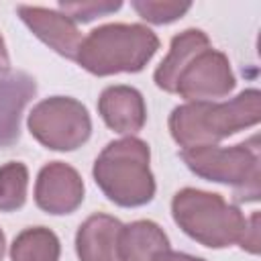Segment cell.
I'll use <instances>...</instances> for the list:
<instances>
[{
	"mask_svg": "<svg viewBox=\"0 0 261 261\" xmlns=\"http://www.w3.org/2000/svg\"><path fill=\"white\" fill-rule=\"evenodd\" d=\"M261 120V94L243 90L226 102H186L169 114V133L181 149L216 145Z\"/></svg>",
	"mask_w": 261,
	"mask_h": 261,
	"instance_id": "obj_1",
	"label": "cell"
},
{
	"mask_svg": "<svg viewBox=\"0 0 261 261\" xmlns=\"http://www.w3.org/2000/svg\"><path fill=\"white\" fill-rule=\"evenodd\" d=\"M151 149L137 137L110 141L96 157L92 175L104 196L122 208L145 206L155 196Z\"/></svg>",
	"mask_w": 261,
	"mask_h": 261,
	"instance_id": "obj_2",
	"label": "cell"
},
{
	"mask_svg": "<svg viewBox=\"0 0 261 261\" xmlns=\"http://www.w3.org/2000/svg\"><path fill=\"white\" fill-rule=\"evenodd\" d=\"M159 37L145 24L108 22L82 41L75 61L94 75L137 73L157 53Z\"/></svg>",
	"mask_w": 261,
	"mask_h": 261,
	"instance_id": "obj_3",
	"label": "cell"
},
{
	"mask_svg": "<svg viewBox=\"0 0 261 261\" xmlns=\"http://www.w3.org/2000/svg\"><path fill=\"white\" fill-rule=\"evenodd\" d=\"M171 216L190 239L210 249H226L239 243L247 222L243 212L220 194L196 188L175 192Z\"/></svg>",
	"mask_w": 261,
	"mask_h": 261,
	"instance_id": "obj_4",
	"label": "cell"
},
{
	"mask_svg": "<svg viewBox=\"0 0 261 261\" xmlns=\"http://www.w3.org/2000/svg\"><path fill=\"white\" fill-rule=\"evenodd\" d=\"M179 155L198 177L230 186L237 202H255L259 198L261 165L257 137L232 147L204 145L181 149Z\"/></svg>",
	"mask_w": 261,
	"mask_h": 261,
	"instance_id": "obj_5",
	"label": "cell"
},
{
	"mask_svg": "<svg viewBox=\"0 0 261 261\" xmlns=\"http://www.w3.org/2000/svg\"><path fill=\"white\" fill-rule=\"evenodd\" d=\"M31 135L51 151H73L88 143L92 118L88 108L69 96H51L33 106L27 118Z\"/></svg>",
	"mask_w": 261,
	"mask_h": 261,
	"instance_id": "obj_6",
	"label": "cell"
},
{
	"mask_svg": "<svg viewBox=\"0 0 261 261\" xmlns=\"http://www.w3.org/2000/svg\"><path fill=\"white\" fill-rule=\"evenodd\" d=\"M234 73L222 51L212 47L200 51L179 73L175 94L188 102H216L234 90Z\"/></svg>",
	"mask_w": 261,
	"mask_h": 261,
	"instance_id": "obj_7",
	"label": "cell"
},
{
	"mask_svg": "<svg viewBox=\"0 0 261 261\" xmlns=\"http://www.w3.org/2000/svg\"><path fill=\"white\" fill-rule=\"evenodd\" d=\"M84 202L82 175L63 161H51L41 167L35 181V204L53 216L71 214Z\"/></svg>",
	"mask_w": 261,
	"mask_h": 261,
	"instance_id": "obj_8",
	"label": "cell"
},
{
	"mask_svg": "<svg viewBox=\"0 0 261 261\" xmlns=\"http://www.w3.org/2000/svg\"><path fill=\"white\" fill-rule=\"evenodd\" d=\"M16 12L37 39L49 45L55 53L75 61L84 39H82L77 24L69 16H65L63 12L51 10V8L29 6V4H18Z\"/></svg>",
	"mask_w": 261,
	"mask_h": 261,
	"instance_id": "obj_9",
	"label": "cell"
},
{
	"mask_svg": "<svg viewBox=\"0 0 261 261\" xmlns=\"http://www.w3.org/2000/svg\"><path fill=\"white\" fill-rule=\"evenodd\" d=\"M37 82L20 69L0 71V147L8 149L20 139V116L35 98Z\"/></svg>",
	"mask_w": 261,
	"mask_h": 261,
	"instance_id": "obj_10",
	"label": "cell"
},
{
	"mask_svg": "<svg viewBox=\"0 0 261 261\" xmlns=\"http://www.w3.org/2000/svg\"><path fill=\"white\" fill-rule=\"evenodd\" d=\"M98 112L108 128L133 137L145 126L147 106L143 94L133 86H108L98 98Z\"/></svg>",
	"mask_w": 261,
	"mask_h": 261,
	"instance_id": "obj_11",
	"label": "cell"
},
{
	"mask_svg": "<svg viewBox=\"0 0 261 261\" xmlns=\"http://www.w3.org/2000/svg\"><path fill=\"white\" fill-rule=\"evenodd\" d=\"M122 222L110 214L88 216L75 232V253L80 261H118V239Z\"/></svg>",
	"mask_w": 261,
	"mask_h": 261,
	"instance_id": "obj_12",
	"label": "cell"
},
{
	"mask_svg": "<svg viewBox=\"0 0 261 261\" xmlns=\"http://www.w3.org/2000/svg\"><path fill=\"white\" fill-rule=\"evenodd\" d=\"M208 47H210V39L200 29H186L179 35H175L171 39L169 53L165 55V59L159 63V67L153 73L157 88H161L163 92L175 94V84H177V77L184 71V67L200 51H204Z\"/></svg>",
	"mask_w": 261,
	"mask_h": 261,
	"instance_id": "obj_13",
	"label": "cell"
},
{
	"mask_svg": "<svg viewBox=\"0 0 261 261\" xmlns=\"http://www.w3.org/2000/svg\"><path fill=\"white\" fill-rule=\"evenodd\" d=\"M169 251V239L153 220L124 224L118 239V261H157Z\"/></svg>",
	"mask_w": 261,
	"mask_h": 261,
	"instance_id": "obj_14",
	"label": "cell"
},
{
	"mask_svg": "<svg viewBox=\"0 0 261 261\" xmlns=\"http://www.w3.org/2000/svg\"><path fill=\"white\" fill-rule=\"evenodd\" d=\"M61 245L47 226H29L20 230L10 245L12 261H59Z\"/></svg>",
	"mask_w": 261,
	"mask_h": 261,
	"instance_id": "obj_15",
	"label": "cell"
},
{
	"mask_svg": "<svg viewBox=\"0 0 261 261\" xmlns=\"http://www.w3.org/2000/svg\"><path fill=\"white\" fill-rule=\"evenodd\" d=\"M29 169L22 161H8L0 167V212L20 210L27 202Z\"/></svg>",
	"mask_w": 261,
	"mask_h": 261,
	"instance_id": "obj_16",
	"label": "cell"
},
{
	"mask_svg": "<svg viewBox=\"0 0 261 261\" xmlns=\"http://www.w3.org/2000/svg\"><path fill=\"white\" fill-rule=\"evenodd\" d=\"M133 8L137 10V14L151 22V24H167L173 22L177 18H181L192 4L190 2H173V0H135Z\"/></svg>",
	"mask_w": 261,
	"mask_h": 261,
	"instance_id": "obj_17",
	"label": "cell"
},
{
	"mask_svg": "<svg viewBox=\"0 0 261 261\" xmlns=\"http://www.w3.org/2000/svg\"><path fill=\"white\" fill-rule=\"evenodd\" d=\"M120 6H122L120 2H104V0H100V2H96V0H92V2H59V10L65 16H69L73 22H90L98 16H106L114 10H118Z\"/></svg>",
	"mask_w": 261,
	"mask_h": 261,
	"instance_id": "obj_18",
	"label": "cell"
},
{
	"mask_svg": "<svg viewBox=\"0 0 261 261\" xmlns=\"http://www.w3.org/2000/svg\"><path fill=\"white\" fill-rule=\"evenodd\" d=\"M241 249L257 255L259 253V214L253 212L251 218L245 222V228H243V237L239 241Z\"/></svg>",
	"mask_w": 261,
	"mask_h": 261,
	"instance_id": "obj_19",
	"label": "cell"
},
{
	"mask_svg": "<svg viewBox=\"0 0 261 261\" xmlns=\"http://www.w3.org/2000/svg\"><path fill=\"white\" fill-rule=\"evenodd\" d=\"M157 261H206L202 257H194V255H188V253H177V251H165Z\"/></svg>",
	"mask_w": 261,
	"mask_h": 261,
	"instance_id": "obj_20",
	"label": "cell"
},
{
	"mask_svg": "<svg viewBox=\"0 0 261 261\" xmlns=\"http://www.w3.org/2000/svg\"><path fill=\"white\" fill-rule=\"evenodd\" d=\"M8 69H10V57L6 51V43L0 35V71H8Z\"/></svg>",
	"mask_w": 261,
	"mask_h": 261,
	"instance_id": "obj_21",
	"label": "cell"
},
{
	"mask_svg": "<svg viewBox=\"0 0 261 261\" xmlns=\"http://www.w3.org/2000/svg\"><path fill=\"white\" fill-rule=\"evenodd\" d=\"M4 251H6V237H4V232L0 228V261L4 259Z\"/></svg>",
	"mask_w": 261,
	"mask_h": 261,
	"instance_id": "obj_22",
	"label": "cell"
}]
</instances>
